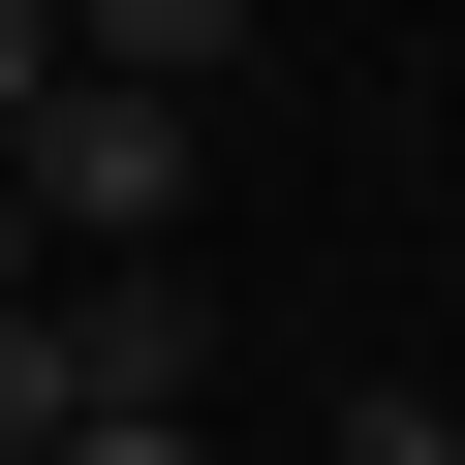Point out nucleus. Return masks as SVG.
<instances>
[{"label": "nucleus", "instance_id": "f257e3e1", "mask_svg": "<svg viewBox=\"0 0 465 465\" xmlns=\"http://www.w3.org/2000/svg\"><path fill=\"white\" fill-rule=\"evenodd\" d=\"M0 186H32V249H186V94H124V63H63L32 124H0Z\"/></svg>", "mask_w": 465, "mask_h": 465}, {"label": "nucleus", "instance_id": "39448f33", "mask_svg": "<svg viewBox=\"0 0 465 465\" xmlns=\"http://www.w3.org/2000/svg\"><path fill=\"white\" fill-rule=\"evenodd\" d=\"M63 465H217V434H186V403H94V434H63Z\"/></svg>", "mask_w": 465, "mask_h": 465}, {"label": "nucleus", "instance_id": "0eeeda50", "mask_svg": "<svg viewBox=\"0 0 465 465\" xmlns=\"http://www.w3.org/2000/svg\"><path fill=\"white\" fill-rule=\"evenodd\" d=\"M0 311H32V186H0Z\"/></svg>", "mask_w": 465, "mask_h": 465}, {"label": "nucleus", "instance_id": "20e7f679", "mask_svg": "<svg viewBox=\"0 0 465 465\" xmlns=\"http://www.w3.org/2000/svg\"><path fill=\"white\" fill-rule=\"evenodd\" d=\"M311 465H465V403H403V372H372V403H341Z\"/></svg>", "mask_w": 465, "mask_h": 465}, {"label": "nucleus", "instance_id": "f03ea898", "mask_svg": "<svg viewBox=\"0 0 465 465\" xmlns=\"http://www.w3.org/2000/svg\"><path fill=\"white\" fill-rule=\"evenodd\" d=\"M63 372H94V403H217V311H186V249H94V280H63Z\"/></svg>", "mask_w": 465, "mask_h": 465}, {"label": "nucleus", "instance_id": "7ed1b4c3", "mask_svg": "<svg viewBox=\"0 0 465 465\" xmlns=\"http://www.w3.org/2000/svg\"><path fill=\"white\" fill-rule=\"evenodd\" d=\"M217 32H249V0H63V63H124V94H186Z\"/></svg>", "mask_w": 465, "mask_h": 465}, {"label": "nucleus", "instance_id": "423d86ee", "mask_svg": "<svg viewBox=\"0 0 465 465\" xmlns=\"http://www.w3.org/2000/svg\"><path fill=\"white\" fill-rule=\"evenodd\" d=\"M32 94H63V0H0V124H32Z\"/></svg>", "mask_w": 465, "mask_h": 465}]
</instances>
